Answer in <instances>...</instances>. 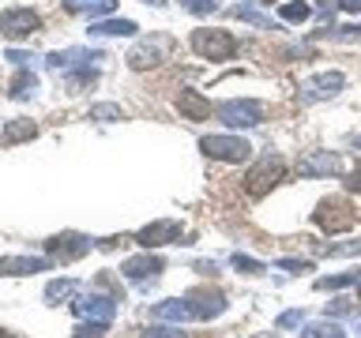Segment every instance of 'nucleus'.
Instances as JSON below:
<instances>
[{
  "mask_svg": "<svg viewBox=\"0 0 361 338\" xmlns=\"http://www.w3.org/2000/svg\"><path fill=\"white\" fill-rule=\"evenodd\" d=\"M357 334H361V312H357Z\"/></svg>",
  "mask_w": 361,
  "mask_h": 338,
  "instance_id": "41",
  "label": "nucleus"
},
{
  "mask_svg": "<svg viewBox=\"0 0 361 338\" xmlns=\"http://www.w3.org/2000/svg\"><path fill=\"white\" fill-rule=\"evenodd\" d=\"M0 338H8V334H4V331H0Z\"/></svg>",
  "mask_w": 361,
  "mask_h": 338,
  "instance_id": "43",
  "label": "nucleus"
},
{
  "mask_svg": "<svg viewBox=\"0 0 361 338\" xmlns=\"http://www.w3.org/2000/svg\"><path fill=\"white\" fill-rule=\"evenodd\" d=\"M151 320H162V323H185L192 320V304L185 297H169V301H158L151 308Z\"/></svg>",
  "mask_w": 361,
  "mask_h": 338,
  "instance_id": "18",
  "label": "nucleus"
},
{
  "mask_svg": "<svg viewBox=\"0 0 361 338\" xmlns=\"http://www.w3.org/2000/svg\"><path fill=\"white\" fill-rule=\"evenodd\" d=\"M8 61L19 64V68H30L34 61H38V56H30V53H23V49H8Z\"/></svg>",
  "mask_w": 361,
  "mask_h": 338,
  "instance_id": "36",
  "label": "nucleus"
},
{
  "mask_svg": "<svg viewBox=\"0 0 361 338\" xmlns=\"http://www.w3.org/2000/svg\"><path fill=\"white\" fill-rule=\"evenodd\" d=\"M180 4H185L192 15H211V11L219 8V0H180Z\"/></svg>",
  "mask_w": 361,
  "mask_h": 338,
  "instance_id": "33",
  "label": "nucleus"
},
{
  "mask_svg": "<svg viewBox=\"0 0 361 338\" xmlns=\"http://www.w3.org/2000/svg\"><path fill=\"white\" fill-rule=\"evenodd\" d=\"M68 11H90V19H106L113 8H117V0H64Z\"/></svg>",
  "mask_w": 361,
  "mask_h": 338,
  "instance_id": "21",
  "label": "nucleus"
},
{
  "mask_svg": "<svg viewBox=\"0 0 361 338\" xmlns=\"http://www.w3.org/2000/svg\"><path fill=\"white\" fill-rule=\"evenodd\" d=\"M214 117L226 128H256V124H264V106L256 98H230L214 106Z\"/></svg>",
  "mask_w": 361,
  "mask_h": 338,
  "instance_id": "3",
  "label": "nucleus"
},
{
  "mask_svg": "<svg viewBox=\"0 0 361 338\" xmlns=\"http://www.w3.org/2000/svg\"><path fill=\"white\" fill-rule=\"evenodd\" d=\"M72 308H75L79 320H90V323H113V315H117V297L87 293V297L72 301Z\"/></svg>",
  "mask_w": 361,
  "mask_h": 338,
  "instance_id": "11",
  "label": "nucleus"
},
{
  "mask_svg": "<svg viewBox=\"0 0 361 338\" xmlns=\"http://www.w3.org/2000/svg\"><path fill=\"white\" fill-rule=\"evenodd\" d=\"M338 8L343 11H361V0H338Z\"/></svg>",
  "mask_w": 361,
  "mask_h": 338,
  "instance_id": "38",
  "label": "nucleus"
},
{
  "mask_svg": "<svg viewBox=\"0 0 361 338\" xmlns=\"http://www.w3.org/2000/svg\"><path fill=\"white\" fill-rule=\"evenodd\" d=\"M166 49H169V38H143V42L132 45V53L124 56V61H128L132 72H147V68L166 61Z\"/></svg>",
  "mask_w": 361,
  "mask_h": 338,
  "instance_id": "10",
  "label": "nucleus"
},
{
  "mask_svg": "<svg viewBox=\"0 0 361 338\" xmlns=\"http://www.w3.org/2000/svg\"><path fill=\"white\" fill-rule=\"evenodd\" d=\"M34 135H38V124H30V120H11L8 128L0 132V139L11 146V143H19V139H34Z\"/></svg>",
  "mask_w": 361,
  "mask_h": 338,
  "instance_id": "24",
  "label": "nucleus"
},
{
  "mask_svg": "<svg viewBox=\"0 0 361 338\" xmlns=\"http://www.w3.org/2000/svg\"><path fill=\"white\" fill-rule=\"evenodd\" d=\"M147 4H154V8H166V4H169V0H147Z\"/></svg>",
  "mask_w": 361,
  "mask_h": 338,
  "instance_id": "39",
  "label": "nucleus"
},
{
  "mask_svg": "<svg viewBox=\"0 0 361 338\" xmlns=\"http://www.w3.org/2000/svg\"><path fill=\"white\" fill-rule=\"evenodd\" d=\"M177 109H180V117L185 120H207L211 117V101L200 94V90H180L177 94Z\"/></svg>",
  "mask_w": 361,
  "mask_h": 338,
  "instance_id": "17",
  "label": "nucleus"
},
{
  "mask_svg": "<svg viewBox=\"0 0 361 338\" xmlns=\"http://www.w3.org/2000/svg\"><path fill=\"white\" fill-rule=\"evenodd\" d=\"M140 30L132 19H94L90 23V34L94 38H132V34Z\"/></svg>",
  "mask_w": 361,
  "mask_h": 338,
  "instance_id": "19",
  "label": "nucleus"
},
{
  "mask_svg": "<svg viewBox=\"0 0 361 338\" xmlns=\"http://www.w3.org/2000/svg\"><path fill=\"white\" fill-rule=\"evenodd\" d=\"M75 289H79L75 278H56V282H49V286H45V301H49V304H61L64 297H72Z\"/></svg>",
  "mask_w": 361,
  "mask_h": 338,
  "instance_id": "26",
  "label": "nucleus"
},
{
  "mask_svg": "<svg viewBox=\"0 0 361 338\" xmlns=\"http://www.w3.org/2000/svg\"><path fill=\"white\" fill-rule=\"evenodd\" d=\"M354 146H357V151H361V135H357V139H354Z\"/></svg>",
  "mask_w": 361,
  "mask_h": 338,
  "instance_id": "40",
  "label": "nucleus"
},
{
  "mask_svg": "<svg viewBox=\"0 0 361 338\" xmlns=\"http://www.w3.org/2000/svg\"><path fill=\"white\" fill-rule=\"evenodd\" d=\"M38 27H42V19L34 15L30 8H8V11H0V34H4L8 42L30 38Z\"/></svg>",
  "mask_w": 361,
  "mask_h": 338,
  "instance_id": "8",
  "label": "nucleus"
},
{
  "mask_svg": "<svg viewBox=\"0 0 361 338\" xmlns=\"http://www.w3.org/2000/svg\"><path fill=\"white\" fill-rule=\"evenodd\" d=\"M346 188H350V192H357V196H361V165H357L354 173L346 177Z\"/></svg>",
  "mask_w": 361,
  "mask_h": 338,
  "instance_id": "37",
  "label": "nucleus"
},
{
  "mask_svg": "<svg viewBox=\"0 0 361 338\" xmlns=\"http://www.w3.org/2000/svg\"><path fill=\"white\" fill-rule=\"evenodd\" d=\"M102 61L98 49H83V45H72V49H56L45 56V64L53 68V72H64V75H90V68Z\"/></svg>",
  "mask_w": 361,
  "mask_h": 338,
  "instance_id": "4",
  "label": "nucleus"
},
{
  "mask_svg": "<svg viewBox=\"0 0 361 338\" xmlns=\"http://www.w3.org/2000/svg\"><path fill=\"white\" fill-rule=\"evenodd\" d=\"M106 331H109V323H90V320H83V323L75 327L72 338H102Z\"/></svg>",
  "mask_w": 361,
  "mask_h": 338,
  "instance_id": "31",
  "label": "nucleus"
},
{
  "mask_svg": "<svg viewBox=\"0 0 361 338\" xmlns=\"http://www.w3.org/2000/svg\"><path fill=\"white\" fill-rule=\"evenodd\" d=\"M173 241H180V222H173V218H158V222L143 225V230L135 233V244H143L147 252H151V248H162V244H173Z\"/></svg>",
  "mask_w": 361,
  "mask_h": 338,
  "instance_id": "12",
  "label": "nucleus"
},
{
  "mask_svg": "<svg viewBox=\"0 0 361 338\" xmlns=\"http://www.w3.org/2000/svg\"><path fill=\"white\" fill-rule=\"evenodd\" d=\"M282 270H290V275H305V270H312L309 259H279Z\"/></svg>",
  "mask_w": 361,
  "mask_h": 338,
  "instance_id": "35",
  "label": "nucleus"
},
{
  "mask_svg": "<svg viewBox=\"0 0 361 338\" xmlns=\"http://www.w3.org/2000/svg\"><path fill=\"white\" fill-rule=\"evenodd\" d=\"M343 87H346V75L343 72H316L309 79H301L298 98L305 101V106H309V101H327V98H335Z\"/></svg>",
  "mask_w": 361,
  "mask_h": 338,
  "instance_id": "7",
  "label": "nucleus"
},
{
  "mask_svg": "<svg viewBox=\"0 0 361 338\" xmlns=\"http://www.w3.org/2000/svg\"><path fill=\"white\" fill-rule=\"evenodd\" d=\"M121 270L128 275L132 282H151V278H158L166 270V263H162V256H132V259H124L121 263Z\"/></svg>",
  "mask_w": 361,
  "mask_h": 338,
  "instance_id": "14",
  "label": "nucleus"
},
{
  "mask_svg": "<svg viewBox=\"0 0 361 338\" xmlns=\"http://www.w3.org/2000/svg\"><path fill=\"white\" fill-rule=\"evenodd\" d=\"M53 259H42V256H4L0 259V275L8 278H19V275H38V270H49Z\"/></svg>",
  "mask_w": 361,
  "mask_h": 338,
  "instance_id": "15",
  "label": "nucleus"
},
{
  "mask_svg": "<svg viewBox=\"0 0 361 338\" xmlns=\"http://www.w3.org/2000/svg\"><path fill=\"white\" fill-rule=\"evenodd\" d=\"M140 338H185V331L180 327H147Z\"/></svg>",
  "mask_w": 361,
  "mask_h": 338,
  "instance_id": "34",
  "label": "nucleus"
},
{
  "mask_svg": "<svg viewBox=\"0 0 361 338\" xmlns=\"http://www.w3.org/2000/svg\"><path fill=\"white\" fill-rule=\"evenodd\" d=\"M90 120H124V109L113 101H98V106H90Z\"/></svg>",
  "mask_w": 361,
  "mask_h": 338,
  "instance_id": "28",
  "label": "nucleus"
},
{
  "mask_svg": "<svg viewBox=\"0 0 361 338\" xmlns=\"http://www.w3.org/2000/svg\"><path fill=\"white\" fill-rule=\"evenodd\" d=\"M316 252L320 256H354V252H361V241H354V244H320Z\"/></svg>",
  "mask_w": 361,
  "mask_h": 338,
  "instance_id": "32",
  "label": "nucleus"
},
{
  "mask_svg": "<svg viewBox=\"0 0 361 338\" xmlns=\"http://www.w3.org/2000/svg\"><path fill=\"white\" fill-rule=\"evenodd\" d=\"M192 49L203 61H230L237 53V38L230 30H192Z\"/></svg>",
  "mask_w": 361,
  "mask_h": 338,
  "instance_id": "6",
  "label": "nucleus"
},
{
  "mask_svg": "<svg viewBox=\"0 0 361 338\" xmlns=\"http://www.w3.org/2000/svg\"><path fill=\"white\" fill-rule=\"evenodd\" d=\"M293 327H305V312L301 308H290V312H282L275 320V331H293Z\"/></svg>",
  "mask_w": 361,
  "mask_h": 338,
  "instance_id": "29",
  "label": "nucleus"
},
{
  "mask_svg": "<svg viewBox=\"0 0 361 338\" xmlns=\"http://www.w3.org/2000/svg\"><path fill=\"white\" fill-rule=\"evenodd\" d=\"M233 19H245V23H252V27H259V30H271V15H264L252 0H245V4H237L233 11H230Z\"/></svg>",
  "mask_w": 361,
  "mask_h": 338,
  "instance_id": "22",
  "label": "nucleus"
},
{
  "mask_svg": "<svg viewBox=\"0 0 361 338\" xmlns=\"http://www.w3.org/2000/svg\"><path fill=\"white\" fill-rule=\"evenodd\" d=\"M282 173H286V162H282V154H264V158H256V165L248 169V177H245V192L252 199H264L271 188L282 180Z\"/></svg>",
  "mask_w": 361,
  "mask_h": 338,
  "instance_id": "1",
  "label": "nucleus"
},
{
  "mask_svg": "<svg viewBox=\"0 0 361 338\" xmlns=\"http://www.w3.org/2000/svg\"><path fill=\"white\" fill-rule=\"evenodd\" d=\"M305 338H346V331H343V327H338V323L331 320V315H327V320L305 327Z\"/></svg>",
  "mask_w": 361,
  "mask_h": 338,
  "instance_id": "27",
  "label": "nucleus"
},
{
  "mask_svg": "<svg viewBox=\"0 0 361 338\" xmlns=\"http://www.w3.org/2000/svg\"><path fill=\"white\" fill-rule=\"evenodd\" d=\"M338 173V154L331 151H312L301 158V177H335Z\"/></svg>",
  "mask_w": 361,
  "mask_h": 338,
  "instance_id": "16",
  "label": "nucleus"
},
{
  "mask_svg": "<svg viewBox=\"0 0 361 338\" xmlns=\"http://www.w3.org/2000/svg\"><path fill=\"white\" fill-rule=\"evenodd\" d=\"M259 338H279V334H259Z\"/></svg>",
  "mask_w": 361,
  "mask_h": 338,
  "instance_id": "42",
  "label": "nucleus"
},
{
  "mask_svg": "<svg viewBox=\"0 0 361 338\" xmlns=\"http://www.w3.org/2000/svg\"><path fill=\"white\" fill-rule=\"evenodd\" d=\"M350 286H361V267L343 270V275H324V278H316V289H350Z\"/></svg>",
  "mask_w": 361,
  "mask_h": 338,
  "instance_id": "20",
  "label": "nucleus"
},
{
  "mask_svg": "<svg viewBox=\"0 0 361 338\" xmlns=\"http://www.w3.org/2000/svg\"><path fill=\"white\" fill-rule=\"evenodd\" d=\"M45 248H49L53 263H72V259L87 256L90 248H94V241L83 233H61V237H53V241H45Z\"/></svg>",
  "mask_w": 361,
  "mask_h": 338,
  "instance_id": "9",
  "label": "nucleus"
},
{
  "mask_svg": "<svg viewBox=\"0 0 361 338\" xmlns=\"http://www.w3.org/2000/svg\"><path fill=\"white\" fill-rule=\"evenodd\" d=\"M312 218L324 233H343V230H354L357 225V211L350 207L346 199H320V207L312 211Z\"/></svg>",
  "mask_w": 361,
  "mask_h": 338,
  "instance_id": "5",
  "label": "nucleus"
},
{
  "mask_svg": "<svg viewBox=\"0 0 361 338\" xmlns=\"http://www.w3.org/2000/svg\"><path fill=\"white\" fill-rule=\"evenodd\" d=\"M185 301L192 304V320H219L226 312V304H230L226 293H219V289H192Z\"/></svg>",
  "mask_w": 361,
  "mask_h": 338,
  "instance_id": "13",
  "label": "nucleus"
},
{
  "mask_svg": "<svg viewBox=\"0 0 361 338\" xmlns=\"http://www.w3.org/2000/svg\"><path fill=\"white\" fill-rule=\"evenodd\" d=\"M34 90H38V75H34L30 68H19V75L11 79V90H8V94H11V98H30Z\"/></svg>",
  "mask_w": 361,
  "mask_h": 338,
  "instance_id": "23",
  "label": "nucleus"
},
{
  "mask_svg": "<svg viewBox=\"0 0 361 338\" xmlns=\"http://www.w3.org/2000/svg\"><path fill=\"white\" fill-rule=\"evenodd\" d=\"M309 15H312V4H305V0H286V4H279L282 23H305Z\"/></svg>",
  "mask_w": 361,
  "mask_h": 338,
  "instance_id": "25",
  "label": "nucleus"
},
{
  "mask_svg": "<svg viewBox=\"0 0 361 338\" xmlns=\"http://www.w3.org/2000/svg\"><path fill=\"white\" fill-rule=\"evenodd\" d=\"M200 151L214 158V162H233L241 165L252 158V143L245 139V135H203L200 139Z\"/></svg>",
  "mask_w": 361,
  "mask_h": 338,
  "instance_id": "2",
  "label": "nucleus"
},
{
  "mask_svg": "<svg viewBox=\"0 0 361 338\" xmlns=\"http://www.w3.org/2000/svg\"><path fill=\"white\" fill-rule=\"evenodd\" d=\"M233 267L245 270V275H264L267 270V263H259V259H252V256H241V252H233Z\"/></svg>",
  "mask_w": 361,
  "mask_h": 338,
  "instance_id": "30",
  "label": "nucleus"
}]
</instances>
